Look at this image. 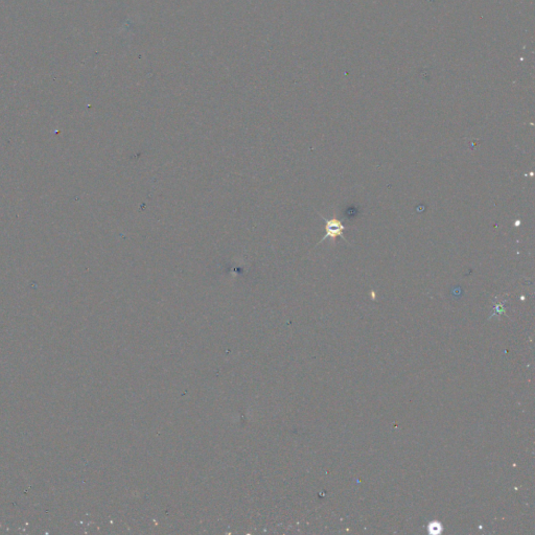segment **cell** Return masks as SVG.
Returning a JSON list of instances; mask_svg holds the SVG:
<instances>
[{
  "instance_id": "cell-1",
  "label": "cell",
  "mask_w": 535,
  "mask_h": 535,
  "mask_svg": "<svg viewBox=\"0 0 535 535\" xmlns=\"http://www.w3.org/2000/svg\"><path fill=\"white\" fill-rule=\"evenodd\" d=\"M325 219V230H326V233L324 235V238L322 239L320 241V243L323 242L324 240L326 239H332V240H335L336 238L340 237V238H343V230H344V226L343 224L339 221V219H337L335 218H333L332 219H326L325 218H323Z\"/></svg>"
}]
</instances>
